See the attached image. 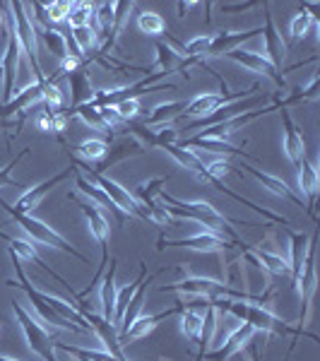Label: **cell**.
Wrapping results in <instances>:
<instances>
[{
  "label": "cell",
  "mask_w": 320,
  "mask_h": 361,
  "mask_svg": "<svg viewBox=\"0 0 320 361\" xmlns=\"http://www.w3.org/2000/svg\"><path fill=\"white\" fill-rule=\"evenodd\" d=\"M212 301V306L217 308V311H224L229 313L231 318L236 320H243L246 325H251L255 333H265V335H289L292 337V347H289V354H287V361H292V354L296 349V342H299V337H308V340L318 342V337L313 333H308V330H301L296 328V325H289L287 320L277 318L272 311H267L265 306L260 304H251V301H236V299H209Z\"/></svg>",
  "instance_id": "1"
},
{
  "label": "cell",
  "mask_w": 320,
  "mask_h": 361,
  "mask_svg": "<svg viewBox=\"0 0 320 361\" xmlns=\"http://www.w3.org/2000/svg\"><path fill=\"white\" fill-rule=\"evenodd\" d=\"M159 202L164 205V209L168 212L171 219H185V222H195V224H205L207 231H214V234H226L229 241H234L236 246H241V250H248L251 246L243 243L238 234L234 231V226H255L253 222H238V219H229L224 214L217 212V207L212 202H205V200H193V202H185V200H178V197L168 195L161 190L159 193Z\"/></svg>",
  "instance_id": "2"
},
{
  "label": "cell",
  "mask_w": 320,
  "mask_h": 361,
  "mask_svg": "<svg viewBox=\"0 0 320 361\" xmlns=\"http://www.w3.org/2000/svg\"><path fill=\"white\" fill-rule=\"evenodd\" d=\"M10 258H13V267H15V272H17V279H8V287L10 289H22V292L27 294V299L32 301V308L39 313V318L44 320V323H51L54 328H63V330H70V333H80V335H90L87 330L82 328H78V325H73V323H68L66 318H61L58 313L51 308L49 304L44 301V292L42 289H37L32 282L27 279V272H25V267H22V260L17 258V255L10 253Z\"/></svg>",
  "instance_id": "3"
},
{
  "label": "cell",
  "mask_w": 320,
  "mask_h": 361,
  "mask_svg": "<svg viewBox=\"0 0 320 361\" xmlns=\"http://www.w3.org/2000/svg\"><path fill=\"white\" fill-rule=\"evenodd\" d=\"M0 207L5 209V212L10 214V217L15 219L17 224L22 226V229L27 231L29 236L34 238V241H39V243H44V246H49V248H58V250H63V253H68V255H73V258H78V260H82V263H90V258H87L85 253H80L78 248L73 246V243H68L66 238H63L61 234H58L56 229H51L49 224H44L42 219H37V217H32V214H20V212H15L13 207L8 205V202L0 197Z\"/></svg>",
  "instance_id": "4"
},
{
  "label": "cell",
  "mask_w": 320,
  "mask_h": 361,
  "mask_svg": "<svg viewBox=\"0 0 320 361\" xmlns=\"http://www.w3.org/2000/svg\"><path fill=\"white\" fill-rule=\"evenodd\" d=\"M13 313L17 316V323H20L22 333L27 337L29 349H32L42 361H58L56 359V337L51 335L39 320H34L32 313H29L20 301H13Z\"/></svg>",
  "instance_id": "5"
},
{
  "label": "cell",
  "mask_w": 320,
  "mask_h": 361,
  "mask_svg": "<svg viewBox=\"0 0 320 361\" xmlns=\"http://www.w3.org/2000/svg\"><path fill=\"white\" fill-rule=\"evenodd\" d=\"M205 68H207V66H205ZM207 70L214 75V78L219 80V85H222V92H205V94H197L195 99L185 102V111H183V116H193V118H202V116L217 111V109L226 106V104L241 102V99H248V97L258 94V90H260L258 85H251L248 90H243V92H226V82H224L222 78H219V73H214L212 68H207Z\"/></svg>",
  "instance_id": "6"
},
{
  "label": "cell",
  "mask_w": 320,
  "mask_h": 361,
  "mask_svg": "<svg viewBox=\"0 0 320 361\" xmlns=\"http://www.w3.org/2000/svg\"><path fill=\"white\" fill-rule=\"evenodd\" d=\"M10 10H13V17H15V37L20 42V49L22 54H27L29 63H32V70H34V78L39 80H46L42 66H39V56H37V27H34L32 17L27 15V8L25 3H10Z\"/></svg>",
  "instance_id": "7"
},
{
  "label": "cell",
  "mask_w": 320,
  "mask_h": 361,
  "mask_svg": "<svg viewBox=\"0 0 320 361\" xmlns=\"http://www.w3.org/2000/svg\"><path fill=\"white\" fill-rule=\"evenodd\" d=\"M73 164L78 166V169H85L92 183H97L99 188H101L104 193H106L116 202V207L123 209L128 217H137V219H144V222H147V217H144V212H142V207H140V202L135 200V197H133V193H128V188H123V185L116 183V180H111V178H106L104 173H97L90 164H80V161H73Z\"/></svg>",
  "instance_id": "8"
},
{
  "label": "cell",
  "mask_w": 320,
  "mask_h": 361,
  "mask_svg": "<svg viewBox=\"0 0 320 361\" xmlns=\"http://www.w3.org/2000/svg\"><path fill=\"white\" fill-rule=\"evenodd\" d=\"M316 238H318V231H313L311 243H308L304 272H301L299 284H296V289L301 292V313H299V323H296V328H301V330H306L308 311H311V301H313V294H316Z\"/></svg>",
  "instance_id": "9"
},
{
  "label": "cell",
  "mask_w": 320,
  "mask_h": 361,
  "mask_svg": "<svg viewBox=\"0 0 320 361\" xmlns=\"http://www.w3.org/2000/svg\"><path fill=\"white\" fill-rule=\"evenodd\" d=\"M231 243L226 236L222 234H214V231H197L193 236H185V238H178V241H164L159 238V246L156 250H164V248H190V250H197V253H222V250L231 248Z\"/></svg>",
  "instance_id": "10"
},
{
  "label": "cell",
  "mask_w": 320,
  "mask_h": 361,
  "mask_svg": "<svg viewBox=\"0 0 320 361\" xmlns=\"http://www.w3.org/2000/svg\"><path fill=\"white\" fill-rule=\"evenodd\" d=\"M46 82H49V78H46V80H39V82H34V85L25 87L22 92H17V94H15L13 99H10L8 104H0V121H10L13 116L20 114V123H17V128H22V123H25L29 109H32L34 104L42 102L44 90H46Z\"/></svg>",
  "instance_id": "11"
},
{
  "label": "cell",
  "mask_w": 320,
  "mask_h": 361,
  "mask_svg": "<svg viewBox=\"0 0 320 361\" xmlns=\"http://www.w3.org/2000/svg\"><path fill=\"white\" fill-rule=\"evenodd\" d=\"M70 176H75V164H70L68 169H63V171L54 173V176L42 180V183L34 185V188H29L27 193H22L20 200H17L15 205H10V207H13L15 212H20V214H29L34 207H39V202H42L44 197L49 195L58 183H63V180L70 178Z\"/></svg>",
  "instance_id": "12"
},
{
  "label": "cell",
  "mask_w": 320,
  "mask_h": 361,
  "mask_svg": "<svg viewBox=\"0 0 320 361\" xmlns=\"http://www.w3.org/2000/svg\"><path fill=\"white\" fill-rule=\"evenodd\" d=\"M258 104H263V94H260V92H258V94H253V97H248V99H241V102H231V104H226V106L217 109V111L202 116V118L193 121V123L185 128V130H200V128L217 126V123H222V121L234 118V116L253 111V109H258Z\"/></svg>",
  "instance_id": "13"
},
{
  "label": "cell",
  "mask_w": 320,
  "mask_h": 361,
  "mask_svg": "<svg viewBox=\"0 0 320 361\" xmlns=\"http://www.w3.org/2000/svg\"><path fill=\"white\" fill-rule=\"evenodd\" d=\"M270 111H277V104H270V106H263V109H253V111L241 114V116H234V118L222 121V123H217V126H209V128H205V130L195 133V135L197 137H212V140H226V142H229V137L234 135L236 130H241L243 126L253 123L255 118H260V116H265Z\"/></svg>",
  "instance_id": "14"
},
{
  "label": "cell",
  "mask_w": 320,
  "mask_h": 361,
  "mask_svg": "<svg viewBox=\"0 0 320 361\" xmlns=\"http://www.w3.org/2000/svg\"><path fill=\"white\" fill-rule=\"evenodd\" d=\"M181 311H183V304H181V301H176V306L166 308V311L152 313V316H137V318L133 320V323L123 330V333H118L121 347L128 345V342H133V340H140V337L149 335V333H152V330L156 328V325L161 323V320H166V318H171V316H178Z\"/></svg>",
  "instance_id": "15"
},
{
  "label": "cell",
  "mask_w": 320,
  "mask_h": 361,
  "mask_svg": "<svg viewBox=\"0 0 320 361\" xmlns=\"http://www.w3.org/2000/svg\"><path fill=\"white\" fill-rule=\"evenodd\" d=\"M226 56H229L231 61H236L238 66H243V68L253 70V73L270 78L272 82L279 87V90H282V87H287V80H284V75H279L277 70L272 68V63L267 61L263 54H255V51H246V49H234V51H229Z\"/></svg>",
  "instance_id": "16"
},
{
  "label": "cell",
  "mask_w": 320,
  "mask_h": 361,
  "mask_svg": "<svg viewBox=\"0 0 320 361\" xmlns=\"http://www.w3.org/2000/svg\"><path fill=\"white\" fill-rule=\"evenodd\" d=\"M263 13H265V27H263V39H265V58L272 63V68L282 70L284 66V58H287V46H284L282 37H279L277 27H275V20L270 15V5H263Z\"/></svg>",
  "instance_id": "17"
},
{
  "label": "cell",
  "mask_w": 320,
  "mask_h": 361,
  "mask_svg": "<svg viewBox=\"0 0 320 361\" xmlns=\"http://www.w3.org/2000/svg\"><path fill=\"white\" fill-rule=\"evenodd\" d=\"M0 238H3V241L8 243V250H10V253L17 255V258H20V260L25 258V260H32V263H37V265L42 267V270L46 272V275H51V277L56 279L58 284H63V287H66L68 292L75 296V301H78V292H73V287H70V284L66 282V279H63L61 275H58V272L51 270V267L46 265L42 258H39L37 248H34L32 243H29V241H22V238H13V236H8V234H3V231H0Z\"/></svg>",
  "instance_id": "18"
},
{
  "label": "cell",
  "mask_w": 320,
  "mask_h": 361,
  "mask_svg": "<svg viewBox=\"0 0 320 361\" xmlns=\"http://www.w3.org/2000/svg\"><path fill=\"white\" fill-rule=\"evenodd\" d=\"M318 169L313 166V161L304 154L299 161V188H301V200L306 202V212L311 219H316V197H318Z\"/></svg>",
  "instance_id": "19"
},
{
  "label": "cell",
  "mask_w": 320,
  "mask_h": 361,
  "mask_svg": "<svg viewBox=\"0 0 320 361\" xmlns=\"http://www.w3.org/2000/svg\"><path fill=\"white\" fill-rule=\"evenodd\" d=\"M140 154H144V147L140 145V140H135L133 135H121L113 145H109L106 157L92 169H94L97 173H104L106 169H111L113 164H118V161L128 159V157H140Z\"/></svg>",
  "instance_id": "20"
},
{
  "label": "cell",
  "mask_w": 320,
  "mask_h": 361,
  "mask_svg": "<svg viewBox=\"0 0 320 361\" xmlns=\"http://www.w3.org/2000/svg\"><path fill=\"white\" fill-rule=\"evenodd\" d=\"M75 188H78V190H80V193H82V195H87V197H90V200L94 202V205H97L99 209H101V207H106L109 212H111L113 217L118 219V224H121V226L125 224L128 214L123 212V209H118V207H116V202H113L111 197H109L106 193H104V190L99 188L97 183H92L90 178H85L82 173H80V169H78V166H75Z\"/></svg>",
  "instance_id": "21"
},
{
  "label": "cell",
  "mask_w": 320,
  "mask_h": 361,
  "mask_svg": "<svg viewBox=\"0 0 320 361\" xmlns=\"http://www.w3.org/2000/svg\"><path fill=\"white\" fill-rule=\"evenodd\" d=\"M255 330L251 328V325H236L234 330H231L229 335H226V342L224 345H219L217 349H212V352H207L205 357H202V361H226L231 357V354H236L238 349H243L248 345V342L253 340Z\"/></svg>",
  "instance_id": "22"
},
{
  "label": "cell",
  "mask_w": 320,
  "mask_h": 361,
  "mask_svg": "<svg viewBox=\"0 0 320 361\" xmlns=\"http://www.w3.org/2000/svg\"><path fill=\"white\" fill-rule=\"evenodd\" d=\"M289 236V250H292V258H289V275H292V284L296 287L299 284V277L304 272V263L308 255V243H311V236L304 234V231H294L292 226H284Z\"/></svg>",
  "instance_id": "23"
},
{
  "label": "cell",
  "mask_w": 320,
  "mask_h": 361,
  "mask_svg": "<svg viewBox=\"0 0 320 361\" xmlns=\"http://www.w3.org/2000/svg\"><path fill=\"white\" fill-rule=\"evenodd\" d=\"M279 114H282V126H284V152H287L289 161L294 166H299L301 157L306 154V140L287 109H279Z\"/></svg>",
  "instance_id": "24"
},
{
  "label": "cell",
  "mask_w": 320,
  "mask_h": 361,
  "mask_svg": "<svg viewBox=\"0 0 320 361\" xmlns=\"http://www.w3.org/2000/svg\"><path fill=\"white\" fill-rule=\"evenodd\" d=\"M68 85H70V109H68V111H63V114H66V118H70V114H73L78 106L90 104L92 99H94V94H97V92L92 90L90 75L85 73V68L70 73L68 75Z\"/></svg>",
  "instance_id": "25"
},
{
  "label": "cell",
  "mask_w": 320,
  "mask_h": 361,
  "mask_svg": "<svg viewBox=\"0 0 320 361\" xmlns=\"http://www.w3.org/2000/svg\"><path fill=\"white\" fill-rule=\"evenodd\" d=\"M255 34H263V29H246V32H219L212 34V44H209V51L205 58H217V56H226L229 51L238 49L243 42L253 39Z\"/></svg>",
  "instance_id": "26"
},
{
  "label": "cell",
  "mask_w": 320,
  "mask_h": 361,
  "mask_svg": "<svg viewBox=\"0 0 320 361\" xmlns=\"http://www.w3.org/2000/svg\"><path fill=\"white\" fill-rule=\"evenodd\" d=\"M243 171H248L251 176L258 180L263 188L270 190L272 195H277V197H282V200H289V202H294V205H299V207H306V202L301 200V195H296L292 188H289L287 183H284L282 178H277V176H272V173H267V171H260V169H255V166H246L243 164Z\"/></svg>",
  "instance_id": "27"
},
{
  "label": "cell",
  "mask_w": 320,
  "mask_h": 361,
  "mask_svg": "<svg viewBox=\"0 0 320 361\" xmlns=\"http://www.w3.org/2000/svg\"><path fill=\"white\" fill-rule=\"evenodd\" d=\"M78 207L82 209L87 224H90L92 236L101 243V248H109V241H111V224H109V219L104 217L101 209H99L94 202H78Z\"/></svg>",
  "instance_id": "28"
},
{
  "label": "cell",
  "mask_w": 320,
  "mask_h": 361,
  "mask_svg": "<svg viewBox=\"0 0 320 361\" xmlns=\"http://www.w3.org/2000/svg\"><path fill=\"white\" fill-rule=\"evenodd\" d=\"M178 147H185V149H190V147H200V149H207V152H217V154H236V157H246V159H251V161H258V157H253V154H248V152H243L241 147H236V145H231V142H226V140H212V137H188V140H183Z\"/></svg>",
  "instance_id": "29"
},
{
  "label": "cell",
  "mask_w": 320,
  "mask_h": 361,
  "mask_svg": "<svg viewBox=\"0 0 320 361\" xmlns=\"http://www.w3.org/2000/svg\"><path fill=\"white\" fill-rule=\"evenodd\" d=\"M116 258H111V263H109V270L104 272V282H101V294H99V299H101V318L109 320V323H113V308H116Z\"/></svg>",
  "instance_id": "30"
},
{
  "label": "cell",
  "mask_w": 320,
  "mask_h": 361,
  "mask_svg": "<svg viewBox=\"0 0 320 361\" xmlns=\"http://www.w3.org/2000/svg\"><path fill=\"white\" fill-rule=\"evenodd\" d=\"M164 270H166V265H164V267H159V270H156L154 275H149V277H144V279H142V284H140V287H137V292L133 294L130 304L125 306V313H123V318H121V325H118V333H123V330L128 328V325H130L133 320H135V318L140 316V311H142L144 299H147V284L152 282V279L159 277Z\"/></svg>",
  "instance_id": "31"
},
{
  "label": "cell",
  "mask_w": 320,
  "mask_h": 361,
  "mask_svg": "<svg viewBox=\"0 0 320 361\" xmlns=\"http://www.w3.org/2000/svg\"><path fill=\"white\" fill-rule=\"evenodd\" d=\"M214 330H217V308L212 306V301L207 304V308L202 311V328H200V337H197V354L195 361H202V357L207 354V349L212 347L214 342Z\"/></svg>",
  "instance_id": "32"
},
{
  "label": "cell",
  "mask_w": 320,
  "mask_h": 361,
  "mask_svg": "<svg viewBox=\"0 0 320 361\" xmlns=\"http://www.w3.org/2000/svg\"><path fill=\"white\" fill-rule=\"evenodd\" d=\"M161 149H164L166 154H171L173 159H176L183 169H190L193 173H197V178L205 180V176H207V164L202 161V157L197 154V152H190V149L178 147V145H166V147H161Z\"/></svg>",
  "instance_id": "33"
},
{
  "label": "cell",
  "mask_w": 320,
  "mask_h": 361,
  "mask_svg": "<svg viewBox=\"0 0 320 361\" xmlns=\"http://www.w3.org/2000/svg\"><path fill=\"white\" fill-rule=\"evenodd\" d=\"M173 178V173H168V176H156V178H149V180H142V183L135 185V190H133V197L140 202V207H149L154 205L156 200H159V193H161V185H166L168 180Z\"/></svg>",
  "instance_id": "34"
},
{
  "label": "cell",
  "mask_w": 320,
  "mask_h": 361,
  "mask_svg": "<svg viewBox=\"0 0 320 361\" xmlns=\"http://www.w3.org/2000/svg\"><path fill=\"white\" fill-rule=\"evenodd\" d=\"M142 267H140V272H137V277L133 279L128 287H123L121 292H116V308H113V328L118 330V325H121V318H123V313H125V306L130 304V299H133V294L137 292V287L142 284V279L147 277V267H144V263H140Z\"/></svg>",
  "instance_id": "35"
},
{
  "label": "cell",
  "mask_w": 320,
  "mask_h": 361,
  "mask_svg": "<svg viewBox=\"0 0 320 361\" xmlns=\"http://www.w3.org/2000/svg\"><path fill=\"white\" fill-rule=\"evenodd\" d=\"M185 111V102H166V104H159V106L152 109V114L144 118L142 126L147 128H154V126H166L171 123L173 118H178V116H183Z\"/></svg>",
  "instance_id": "36"
},
{
  "label": "cell",
  "mask_w": 320,
  "mask_h": 361,
  "mask_svg": "<svg viewBox=\"0 0 320 361\" xmlns=\"http://www.w3.org/2000/svg\"><path fill=\"white\" fill-rule=\"evenodd\" d=\"M154 51H156L154 68H159L161 73H166V75H171V73H176V70H181V75H183V61H185V58L178 54L176 49H171L168 44L159 42V44L154 46Z\"/></svg>",
  "instance_id": "37"
},
{
  "label": "cell",
  "mask_w": 320,
  "mask_h": 361,
  "mask_svg": "<svg viewBox=\"0 0 320 361\" xmlns=\"http://www.w3.org/2000/svg\"><path fill=\"white\" fill-rule=\"evenodd\" d=\"M251 253L258 258V263L263 265V270L272 272V275H289V265L282 255L272 253V250H267V248H255V246H251Z\"/></svg>",
  "instance_id": "38"
},
{
  "label": "cell",
  "mask_w": 320,
  "mask_h": 361,
  "mask_svg": "<svg viewBox=\"0 0 320 361\" xmlns=\"http://www.w3.org/2000/svg\"><path fill=\"white\" fill-rule=\"evenodd\" d=\"M56 349L68 352L70 357H75L78 361H128V359H116L113 354H109V352H94V349L73 347V345H66V342H58V340H56Z\"/></svg>",
  "instance_id": "39"
},
{
  "label": "cell",
  "mask_w": 320,
  "mask_h": 361,
  "mask_svg": "<svg viewBox=\"0 0 320 361\" xmlns=\"http://www.w3.org/2000/svg\"><path fill=\"white\" fill-rule=\"evenodd\" d=\"M78 154H82L87 161H101L104 157H106L109 152V142L106 140H101V137H90V140H85V142H80L78 147H73Z\"/></svg>",
  "instance_id": "40"
},
{
  "label": "cell",
  "mask_w": 320,
  "mask_h": 361,
  "mask_svg": "<svg viewBox=\"0 0 320 361\" xmlns=\"http://www.w3.org/2000/svg\"><path fill=\"white\" fill-rule=\"evenodd\" d=\"M42 104L46 106V111H44V114H51V116L63 114V90L58 87L56 78H49V82H46Z\"/></svg>",
  "instance_id": "41"
},
{
  "label": "cell",
  "mask_w": 320,
  "mask_h": 361,
  "mask_svg": "<svg viewBox=\"0 0 320 361\" xmlns=\"http://www.w3.org/2000/svg\"><path fill=\"white\" fill-rule=\"evenodd\" d=\"M73 116H78L80 121H82L85 126H90L92 130H101V133H106V135H111V130L106 128V123L101 121V114H99V109H94L92 104H82V106H78L73 114H70V118Z\"/></svg>",
  "instance_id": "42"
},
{
  "label": "cell",
  "mask_w": 320,
  "mask_h": 361,
  "mask_svg": "<svg viewBox=\"0 0 320 361\" xmlns=\"http://www.w3.org/2000/svg\"><path fill=\"white\" fill-rule=\"evenodd\" d=\"M92 20H94V5H90V3H73L70 5V15L66 20L70 25V29L90 27Z\"/></svg>",
  "instance_id": "43"
},
{
  "label": "cell",
  "mask_w": 320,
  "mask_h": 361,
  "mask_svg": "<svg viewBox=\"0 0 320 361\" xmlns=\"http://www.w3.org/2000/svg\"><path fill=\"white\" fill-rule=\"evenodd\" d=\"M209 44H212V34H200V37L190 39L188 44H183V58H193L197 63H205Z\"/></svg>",
  "instance_id": "44"
},
{
  "label": "cell",
  "mask_w": 320,
  "mask_h": 361,
  "mask_svg": "<svg viewBox=\"0 0 320 361\" xmlns=\"http://www.w3.org/2000/svg\"><path fill=\"white\" fill-rule=\"evenodd\" d=\"M39 37L44 39V44L49 46V51L58 58V61H66V58H68L66 37H63L58 29H42V34H39Z\"/></svg>",
  "instance_id": "45"
},
{
  "label": "cell",
  "mask_w": 320,
  "mask_h": 361,
  "mask_svg": "<svg viewBox=\"0 0 320 361\" xmlns=\"http://www.w3.org/2000/svg\"><path fill=\"white\" fill-rule=\"evenodd\" d=\"M137 27H140V32L149 34V37H156V34L166 32L164 17H161L159 13H152V10H147V13H142L137 17Z\"/></svg>",
  "instance_id": "46"
},
{
  "label": "cell",
  "mask_w": 320,
  "mask_h": 361,
  "mask_svg": "<svg viewBox=\"0 0 320 361\" xmlns=\"http://www.w3.org/2000/svg\"><path fill=\"white\" fill-rule=\"evenodd\" d=\"M316 25V20H313L311 13H306V10L299 8V15L292 20V25H289V34H292L294 42H299V39H304L308 34V29Z\"/></svg>",
  "instance_id": "47"
},
{
  "label": "cell",
  "mask_w": 320,
  "mask_h": 361,
  "mask_svg": "<svg viewBox=\"0 0 320 361\" xmlns=\"http://www.w3.org/2000/svg\"><path fill=\"white\" fill-rule=\"evenodd\" d=\"M66 123H68L66 114H56V116L42 114V116L37 118V126L42 128L44 133H54V135H61V133L66 130Z\"/></svg>",
  "instance_id": "48"
},
{
  "label": "cell",
  "mask_w": 320,
  "mask_h": 361,
  "mask_svg": "<svg viewBox=\"0 0 320 361\" xmlns=\"http://www.w3.org/2000/svg\"><path fill=\"white\" fill-rule=\"evenodd\" d=\"M29 154V147L27 149H22L20 154L15 157L13 161H10V164H5L3 169H0V188H5V185H13V188H22V183H17V180H13V169L20 164L22 159H25V157Z\"/></svg>",
  "instance_id": "49"
},
{
  "label": "cell",
  "mask_w": 320,
  "mask_h": 361,
  "mask_svg": "<svg viewBox=\"0 0 320 361\" xmlns=\"http://www.w3.org/2000/svg\"><path fill=\"white\" fill-rule=\"evenodd\" d=\"M73 39H75V44H78V49L85 54V49L94 46V42H97V32H94L92 27H80V29H73Z\"/></svg>",
  "instance_id": "50"
},
{
  "label": "cell",
  "mask_w": 320,
  "mask_h": 361,
  "mask_svg": "<svg viewBox=\"0 0 320 361\" xmlns=\"http://www.w3.org/2000/svg\"><path fill=\"white\" fill-rule=\"evenodd\" d=\"M44 8H46V15H49L51 25L68 20V15H70V3H49V5H44Z\"/></svg>",
  "instance_id": "51"
},
{
  "label": "cell",
  "mask_w": 320,
  "mask_h": 361,
  "mask_svg": "<svg viewBox=\"0 0 320 361\" xmlns=\"http://www.w3.org/2000/svg\"><path fill=\"white\" fill-rule=\"evenodd\" d=\"M116 111L121 114V118H123L125 123H133V121H135V116L142 111V109H140V99H130V102L118 104V106H116Z\"/></svg>",
  "instance_id": "52"
},
{
  "label": "cell",
  "mask_w": 320,
  "mask_h": 361,
  "mask_svg": "<svg viewBox=\"0 0 320 361\" xmlns=\"http://www.w3.org/2000/svg\"><path fill=\"white\" fill-rule=\"evenodd\" d=\"M255 0H251V3H222L219 8H222V13L224 15H234V13H246V10H251L255 8Z\"/></svg>",
  "instance_id": "53"
},
{
  "label": "cell",
  "mask_w": 320,
  "mask_h": 361,
  "mask_svg": "<svg viewBox=\"0 0 320 361\" xmlns=\"http://www.w3.org/2000/svg\"><path fill=\"white\" fill-rule=\"evenodd\" d=\"M176 8H178V15L185 17V15L190 13V10L195 8V3H176Z\"/></svg>",
  "instance_id": "54"
},
{
  "label": "cell",
  "mask_w": 320,
  "mask_h": 361,
  "mask_svg": "<svg viewBox=\"0 0 320 361\" xmlns=\"http://www.w3.org/2000/svg\"><path fill=\"white\" fill-rule=\"evenodd\" d=\"M0 361H17V359H8V357H3V354H0Z\"/></svg>",
  "instance_id": "55"
}]
</instances>
